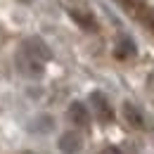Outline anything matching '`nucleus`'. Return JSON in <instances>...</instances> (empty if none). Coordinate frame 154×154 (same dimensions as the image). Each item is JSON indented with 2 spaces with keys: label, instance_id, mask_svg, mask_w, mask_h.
Segmentation results:
<instances>
[{
  "label": "nucleus",
  "instance_id": "f03ea898",
  "mask_svg": "<svg viewBox=\"0 0 154 154\" xmlns=\"http://www.w3.org/2000/svg\"><path fill=\"white\" fill-rule=\"evenodd\" d=\"M59 149L64 154H76L81 149V137L76 133H64L59 137Z\"/></svg>",
  "mask_w": 154,
  "mask_h": 154
},
{
  "label": "nucleus",
  "instance_id": "7ed1b4c3",
  "mask_svg": "<svg viewBox=\"0 0 154 154\" xmlns=\"http://www.w3.org/2000/svg\"><path fill=\"white\" fill-rule=\"evenodd\" d=\"M90 100L95 102V109H97V116L102 119V121H112V109H109V102H107V97L102 95V93H93Z\"/></svg>",
  "mask_w": 154,
  "mask_h": 154
},
{
  "label": "nucleus",
  "instance_id": "6e6552de",
  "mask_svg": "<svg viewBox=\"0 0 154 154\" xmlns=\"http://www.w3.org/2000/svg\"><path fill=\"white\" fill-rule=\"evenodd\" d=\"M100 154H121V152H119L116 147H107V149H102Z\"/></svg>",
  "mask_w": 154,
  "mask_h": 154
},
{
  "label": "nucleus",
  "instance_id": "39448f33",
  "mask_svg": "<svg viewBox=\"0 0 154 154\" xmlns=\"http://www.w3.org/2000/svg\"><path fill=\"white\" fill-rule=\"evenodd\" d=\"M123 116H126V121H128V123H133L135 128H140V126H142V114L135 109L133 104H128V102H126V107H123Z\"/></svg>",
  "mask_w": 154,
  "mask_h": 154
},
{
  "label": "nucleus",
  "instance_id": "0eeeda50",
  "mask_svg": "<svg viewBox=\"0 0 154 154\" xmlns=\"http://www.w3.org/2000/svg\"><path fill=\"white\" fill-rule=\"evenodd\" d=\"M71 17H74V19H76L78 24H85V26H93V19H90V17H81L78 12H71Z\"/></svg>",
  "mask_w": 154,
  "mask_h": 154
},
{
  "label": "nucleus",
  "instance_id": "f257e3e1",
  "mask_svg": "<svg viewBox=\"0 0 154 154\" xmlns=\"http://www.w3.org/2000/svg\"><path fill=\"white\" fill-rule=\"evenodd\" d=\"M26 55H31L33 59H50V50H48V45L43 43L40 38H31L26 40V50H24Z\"/></svg>",
  "mask_w": 154,
  "mask_h": 154
},
{
  "label": "nucleus",
  "instance_id": "423d86ee",
  "mask_svg": "<svg viewBox=\"0 0 154 154\" xmlns=\"http://www.w3.org/2000/svg\"><path fill=\"white\" fill-rule=\"evenodd\" d=\"M135 55V43L128 38H121V43H119V50H116V57L126 59V57H133Z\"/></svg>",
  "mask_w": 154,
  "mask_h": 154
},
{
  "label": "nucleus",
  "instance_id": "20e7f679",
  "mask_svg": "<svg viewBox=\"0 0 154 154\" xmlns=\"http://www.w3.org/2000/svg\"><path fill=\"white\" fill-rule=\"evenodd\" d=\"M69 119L78 123V126H88V121H90V114H88V109H85V104H81V102H74L71 107H69Z\"/></svg>",
  "mask_w": 154,
  "mask_h": 154
}]
</instances>
